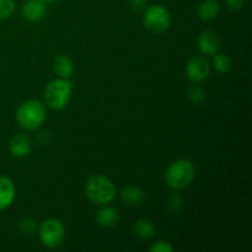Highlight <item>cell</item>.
I'll use <instances>...</instances> for the list:
<instances>
[{
	"label": "cell",
	"instance_id": "obj_11",
	"mask_svg": "<svg viewBox=\"0 0 252 252\" xmlns=\"http://www.w3.org/2000/svg\"><path fill=\"white\" fill-rule=\"evenodd\" d=\"M15 199V185L6 176H0V212L5 211Z\"/></svg>",
	"mask_w": 252,
	"mask_h": 252
},
{
	"label": "cell",
	"instance_id": "obj_22",
	"mask_svg": "<svg viewBox=\"0 0 252 252\" xmlns=\"http://www.w3.org/2000/svg\"><path fill=\"white\" fill-rule=\"evenodd\" d=\"M225 5L231 11H239L243 9L244 0H225Z\"/></svg>",
	"mask_w": 252,
	"mask_h": 252
},
{
	"label": "cell",
	"instance_id": "obj_17",
	"mask_svg": "<svg viewBox=\"0 0 252 252\" xmlns=\"http://www.w3.org/2000/svg\"><path fill=\"white\" fill-rule=\"evenodd\" d=\"M213 66L218 73H228L231 68V59L226 54H214Z\"/></svg>",
	"mask_w": 252,
	"mask_h": 252
},
{
	"label": "cell",
	"instance_id": "obj_9",
	"mask_svg": "<svg viewBox=\"0 0 252 252\" xmlns=\"http://www.w3.org/2000/svg\"><path fill=\"white\" fill-rule=\"evenodd\" d=\"M197 47L199 52L204 56L213 57L219 49V38L213 31L207 30V31L201 32L197 41Z\"/></svg>",
	"mask_w": 252,
	"mask_h": 252
},
{
	"label": "cell",
	"instance_id": "obj_13",
	"mask_svg": "<svg viewBox=\"0 0 252 252\" xmlns=\"http://www.w3.org/2000/svg\"><path fill=\"white\" fill-rule=\"evenodd\" d=\"M120 220V214L117 209L112 207H102L96 213V221L102 228H112Z\"/></svg>",
	"mask_w": 252,
	"mask_h": 252
},
{
	"label": "cell",
	"instance_id": "obj_21",
	"mask_svg": "<svg viewBox=\"0 0 252 252\" xmlns=\"http://www.w3.org/2000/svg\"><path fill=\"white\" fill-rule=\"evenodd\" d=\"M150 252H172L174 249L170 245L169 243H165V241H157L155 244H153L149 248Z\"/></svg>",
	"mask_w": 252,
	"mask_h": 252
},
{
	"label": "cell",
	"instance_id": "obj_10",
	"mask_svg": "<svg viewBox=\"0 0 252 252\" xmlns=\"http://www.w3.org/2000/svg\"><path fill=\"white\" fill-rule=\"evenodd\" d=\"M32 143L26 134H16L9 142V152L14 158H25L31 153Z\"/></svg>",
	"mask_w": 252,
	"mask_h": 252
},
{
	"label": "cell",
	"instance_id": "obj_7",
	"mask_svg": "<svg viewBox=\"0 0 252 252\" xmlns=\"http://www.w3.org/2000/svg\"><path fill=\"white\" fill-rule=\"evenodd\" d=\"M209 73H211V66L203 57H192L187 62L186 74L192 83H202L208 78Z\"/></svg>",
	"mask_w": 252,
	"mask_h": 252
},
{
	"label": "cell",
	"instance_id": "obj_24",
	"mask_svg": "<svg viewBox=\"0 0 252 252\" xmlns=\"http://www.w3.org/2000/svg\"><path fill=\"white\" fill-rule=\"evenodd\" d=\"M169 206L172 211H179L182 207V199L179 196H171L169 199Z\"/></svg>",
	"mask_w": 252,
	"mask_h": 252
},
{
	"label": "cell",
	"instance_id": "obj_4",
	"mask_svg": "<svg viewBox=\"0 0 252 252\" xmlns=\"http://www.w3.org/2000/svg\"><path fill=\"white\" fill-rule=\"evenodd\" d=\"M73 86L68 79L58 78L49 81L44 89V100L52 110H63L68 105Z\"/></svg>",
	"mask_w": 252,
	"mask_h": 252
},
{
	"label": "cell",
	"instance_id": "obj_14",
	"mask_svg": "<svg viewBox=\"0 0 252 252\" xmlns=\"http://www.w3.org/2000/svg\"><path fill=\"white\" fill-rule=\"evenodd\" d=\"M53 69L59 78L68 79L73 75L74 63L68 56H65V54H59L54 59Z\"/></svg>",
	"mask_w": 252,
	"mask_h": 252
},
{
	"label": "cell",
	"instance_id": "obj_1",
	"mask_svg": "<svg viewBox=\"0 0 252 252\" xmlns=\"http://www.w3.org/2000/svg\"><path fill=\"white\" fill-rule=\"evenodd\" d=\"M16 122L22 129L34 130L41 127L47 118L46 106L38 100L25 101L16 110Z\"/></svg>",
	"mask_w": 252,
	"mask_h": 252
},
{
	"label": "cell",
	"instance_id": "obj_18",
	"mask_svg": "<svg viewBox=\"0 0 252 252\" xmlns=\"http://www.w3.org/2000/svg\"><path fill=\"white\" fill-rule=\"evenodd\" d=\"M16 9L14 0H0V20H5L11 16Z\"/></svg>",
	"mask_w": 252,
	"mask_h": 252
},
{
	"label": "cell",
	"instance_id": "obj_3",
	"mask_svg": "<svg viewBox=\"0 0 252 252\" xmlns=\"http://www.w3.org/2000/svg\"><path fill=\"white\" fill-rule=\"evenodd\" d=\"M85 194L95 204L106 206L115 199L117 194L115 184L105 176H91L85 184Z\"/></svg>",
	"mask_w": 252,
	"mask_h": 252
},
{
	"label": "cell",
	"instance_id": "obj_6",
	"mask_svg": "<svg viewBox=\"0 0 252 252\" xmlns=\"http://www.w3.org/2000/svg\"><path fill=\"white\" fill-rule=\"evenodd\" d=\"M65 238L64 225L56 218H48L39 226V240L47 249H56L63 244Z\"/></svg>",
	"mask_w": 252,
	"mask_h": 252
},
{
	"label": "cell",
	"instance_id": "obj_8",
	"mask_svg": "<svg viewBox=\"0 0 252 252\" xmlns=\"http://www.w3.org/2000/svg\"><path fill=\"white\" fill-rule=\"evenodd\" d=\"M21 15L30 22L41 21L47 15V4L42 0H29L22 5Z\"/></svg>",
	"mask_w": 252,
	"mask_h": 252
},
{
	"label": "cell",
	"instance_id": "obj_12",
	"mask_svg": "<svg viewBox=\"0 0 252 252\" xmlns=\"http://www.w3.org/2000/svg\"><path fill=\"white\" fill-rule=\"evenodd\" d=\"M197 16L203 21L217 19L220 12V6L216 0H203L197 5Z\"/></svg>",
	"mask_w": 252,
	"mask_h": 252
},
{
	"label": "cell",
	"instance_id": "obj_16",
	"mask_svg": "<svg viewBox=\"0 0 252 252\" xmlns=\"http://www.w3.org/2000/svg\"><path fill=\"white\" fill-rule=\"evenodd\" d=\"M133 231H134V234L138 238L150 239L154 236L155 228L152 221L147 220V219H139L133 225Z\"/></svg>",
	"mask_w": 252,
	"mask_h": 252
},
{
	"label": "cell",
	"instance_id": "obj_20",
	"mask_svg": "<svg viewBox=\"0 0 252 252\" xmlns=\"http://www.w3.org/2000/svg\"><path fill=\"white\" fill-rule=\"evenodd\" d=\"M36 221L31 218H24L20 221V229H21L22 233L25 234H32L36 230Z\"/></svg>",
	"mask_w": 252,
	"mask_h": 252
},
{
	"label": "cell",
	"instance_id": "obj_23",
	"mask_svg": "<svg viewBox=\"0 0 252 252\" xmlns=\"http://www.w3.org/2000/svg\"><path fill=\"white\" fill-rule=\"evenodd\" d=\"M128 5L132 10H144L147 6V0H128Z\"/></svg>",
	"mask_w": 252,
	"mask_h": 252
},
{
	"label": "cell",
	"instance_id": "obj_25",
	"mask_svg": "<svg viewBox=\"0 0 252 252\" xmlns=\"http://www.w3.org/2000/svg\"><path fill=\"white\" fill-rule=\"evenodd\" d=\"M42 1H44L47 4V2H56V1H59V0H42Z\"/></svg>",
	"mask_w": 252,
	"mask_h": 252
},
{
	"label": "cell",
	"instance_id": "obj_5",
	"mask_svg": "<svg viewBox=\"0 0 252 252\" xmlns=\"http://www.w3.org/2000/svg\"><path fill=\"white\" fill-rule=\"evenodd\" d=\"M143 24L153 33H164L171 24V15L162 5H152L145 9Z\"/></svg>",
	"mask_w": 252,
	"mask_h": 252
},
{
	"label": "cell",
	"instance_id": "obj_15",
	"mask_svg": "<svg viewBox=\"0 0 252 252\" xmlns=\"http://www.w3.org/2000/svg\"><path fill=\"white\" fill-rule=\"evenodd\" d=\"M121 199L127 206H140L145 198L144 191L137 186H128L121 191Z\"/></svg>",
	"mask_w": 252,
	"mask_h": 252
},
{
	"label": "cell",
	"instance_id": "obj_2",
	"mask_svg": "<svg viewBox=\"0 0 252 252\" xmlns=\"http://www.w3.org/2000/svg\"><path fill=\"white\" fill-rule=\"evenodd\" d=\"M196 169L191 160L180 159L171 162L165 171V182L171 189L179 191L191 185L193 181Z\"/></svg>",
	"mask_w": 252,
	"mask_h": 252
},
{
	"label": "cell",
	"instance_id": "obj_19",
	"mask_svg": "<svg viewBox=\"0 0 252 252\" xmlns=\"http://www.w3.org/2000/svg\"><path fill=\"white\" fill-rule=\"evenodd\" d=\"M189 98L193 103H201L204 100V91L198 86H193L189 91Z\"/></svg>",
	"mask_w": 252,
	"mask_h": 252
}]
</instances>
